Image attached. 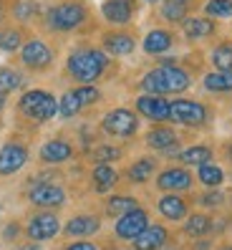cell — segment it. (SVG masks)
Wrapping results in <instances>:
<instances>
[{"mask_svg":"<svg viewBox=\"0 0 232 250\" xmlns=\"http://www.w3.org/2000/svg\"><path fill=\"white\" fill-rule=\"evenodd\" d=\"M190 86V73L174 66H162L147 73L141 81V89L147 94H177Z\"/></svg>","mask_w":232,"mask_h":250,"instance_id":"6da1fadb","label":"cell"},{"mask_svg":"<svg viewBox=\"0 0 232 250\" xmlns=\"http://www.w3.org/2000/svg\"><path fill=\"white\" fill-rule=\"evenodd\" d=\"M106 68V56L101 53V51H76V53H71L68 58V71H71V76L78 79L81 83H91L96 81L101 73H104Z\"/></svg>","mask_w":232,"mask_h":250,"instance_id":"7a4b0ae2","label":"cell"},{"mask_svg":"<svg viewBox=\"0 0 232 250\" xmlns=\"http://www.w3.org/2000/svg\"><path fill=\"white\" fill-rule=\"evenodd\" d=\"M20 111L25 116H31V119H36V122H46L51 116H56L58 104L48 91H28L20 99Z\"/></svg>","mask_w":232,"mask_h":250,"instance_id":"3957f363","label":"cell"},{"mask_svg":"<svg viewBox=\"0 0 232 250\" xmlns=\"http://www.w3.org/2000/svg\"><path fill=\"white\" fill-rule=\"evenodd\" d=\"M96 99H98V91L94 89V86H83V89L68 91V94H63L61 104H58V114H61L63 119H71V116H76V114H78L81 106L94 104Z\"/></svg>","mask_w":232,"mask_h":250,"instance_id":"277c9868","label":"cell"},{"mask_svg":"<svg viewBox=\"0 0 232 250\" xmlns=\"http://www.w3.org/2000/svg\"><path fill=\"white\" fill-rule=\"evenodd\" d=\"M169 119L179 122V124H202L207 119V109L197 104V101H174V104H169Z\"/></svg>","mask_w":232,"mask_h":250,"instance_id":"5b68a950","label":"cell"},{"mask_svg":"<svg viewBox=\"0 0 232 250\" xmlns=\"http://www.w3.org/2000/svg\"><path fill=\"white\" fill-rule=\"evenodd\" d=\"M147 228H149L147 212L136 208V210H132V212L121 215V220L116 223V235H119L121 240H136Z\"/></svg>","mask_w":232,"mask_h":250,"instance_id":"8992f818","label":"cell"},{"mask_svg":"<svg viewBox=\"0 0 232 250\" xmlns=\"http://www.w3.org/2000/svg\"><path fill=\"white\" fill-rule=\"evenodd\" d=\"M104 129L114 137H132L136 131V116L129 109H114L104 119Z\"/></svg>","mask_w":232,"mask_h":250,"instance_id":"52a82bcc","label":"cell"},{"mask_svg":"<svg viewBox=\"0 0 232 250\" xmlns=\"http://www.w3.org/2000/svg\"><path fill=\"white\" fill-rule=\"evenodd\" d=\"M48 21H51L53 28H58V31H71V28H76V25L83 21V8L76 5V3L58 5V8L51 10Z\"/></svg>","mask_w":232,"mask_h":250,"instance_id":"ba28073f","label":"cell"},{"mask_svg":"<svg viewBox=\"0 0 232 250\" xmlns=\"http://www.w3.org/2000/svg\"><path fill=\"white\" fill-rule=\"evenodd\" d=\"M58 217L51 215V212H40L36 215L31 223H28V235H31L33 240H51L53 235L58 232Z\"/></svg>","mask_w":232,"mask_h":250,"instance_id":"9c48e42d","label":"cell"},{"mask_svg":"<svg viewBox=\"0 0 232 250\" xmlns=\"http://www.w3.org/2000/svg\"><path fill=\"white\" fill-rule=\"evenodd\" d=\"M28 159V152L25 146L20 144H5L3 149H0V174H13L18 172Z\"/></svg>","mask_w":232,"mask_h":250,"instance_id":"30bf717a","label":"cell"},{"mask_svg":"<svg viewBox=\"0 0 232 250\" xmlns=\"http://www.w3.org/2000/svg\"><path fill=\"white\" fill-rule=\"evenodd\" d=\"M23 63L25 66H31V68H43V66H48L51 63V48L46 46V43H40V41H31L28 46H23Z\"/></svg>","mask_w":232,"mask_h":250,"instance_id":"8fae6325","label":"cell"},{"mask_svg":"<svg viewBox=\"0 0 232 250\" xmlns=\"http://www.w3.org/2000/svg\"><path fill=\"white\" fill-rule=\"evenodd\" d=\"M66 195L61 187L56 185H38L31 189V202L40 205V208H56V205H63Z\"/></svg>","mask_w":232,"mask_h":250,"instance_id":"7c38bea8","label":"cell"},{"mask_svg":"<svg viewBox=\"0 0 232 250\" xmlns=\"http://www.w3.org/2000/svg\"><path fill=\"white\" fill-rule=\"evenodd\" d=\"M136 109L147 116V119H154V122L169 119V104L162 96H141L136 101Z\"/></svg>","mask_w":232,"mask_h":250,"instance_id":"4fadbf2b","label":"cell"},{"mask_svg":"<svg viewBox=\"0 0 232 250\" xmlns=\"http://www.w3.org/2000/svg\"><path fill=\"white\" fill-rule=\"evenodd\" d=\"M156 185H159V189H190L192 177L184 169H164L156 177Z\"/></svg>","mask_w":232,"mask_h":250,"instance_id":"5bb4252c","label":"cell"},{"mask_svg":"<svg viewBox=\"0 0 232 250\" xmlns=\"http://www.w3.org/2000/svg\"><path fill=\"white\" fill-rule=\"evenodd\" d=\"M101 13L111 23H126L134 13V5H132V0H106Z\"/></svg>","mask_w":232,"mask_h":250,"instance_id":"9a60e30c","label":"cell"},{"mask_svg":"<svg viewBox=\"0 0 232 250\" xmlns=\"http://www.w3.org/2000/svg\"><path fill=\"white\" fill-rule=\"evenodd\" d=\"M164 240H167V230L162 225H149L134 240V245H136V250H156L164 245Z\"/></svg>","mask_w":232,"mask_h":250,"instance_id":"2e32d148","label":"cell"},{"mask_svg":"<svg viewBox=\"0 0 232 250\" xmlns=\"http://www.w3.org/2000/svg\"><path fill=\"white\" fill-rule=\"evenodd\" d=\"M98 230V220L91 215H78L66 225V235L71 238H86V235H94Z\"/></svg>","mask_w":232,"mask_h":250,"instance_id":"e0dca14e","label":"cell"},{"mask_svg":"<svg viewBox=\"0 0 232 250\" xmlns=\"http://www.w3.org/2000/svg\"><path fill=\"white\" fill-rule=\"evenodd\" d=\"M71 157V144L61 142V139H53L48 144H43L40 149V159L43 162H51V165H58V162H66Z\"/></svg>","mask_w":232,"mask_h":250,"instance_id":"ac0fdd59","label":"cell"},{"mask_svg":"<svg viewBox=\"0 0 232 250\" xmlns=\"http://www.w3.org/2000/svg\"><path fill=\"white\" fill-rule=\"evenodd\" d=\"M159 212H162L167 220H182L187 215V205L177 195H167V197L159 200Z\"/></svg>","mask_w":232,"mask_h":250,"instance_id":"d6986e66","label":"cell"},{"mask_svg":"<svg viewBox=\"0 0 232 250\" xmlns=\"http://www.w3.org/2000/svg\"><path fill=\"white\" fill-rule=\"evenodd\" d=\"M147 142H149V146H154V149H162V152H167V149H172V146L177 144V134H174L172 129L162 126V129H154V131H149Z\"/></svg>","mask_w":232,"mask_h":250,"instance_id":"ffe728a7","label":"cell"},{"mask_svg":"<svg viewBox=\"0 0 232 250\" xmlns=\"http://www.w3.org/2000/svg\"><path fill=\"white\" fill-rule=\"evenodd\" d=\"M106 51L109 53H114V56H129L134 51V41L129 38V36H124V33H114V36H109L106 38Z\"/></svg>","mask_w":232,"mask_h":250,"instance_id":"44dd1931","label":"cell"},{"mask_svg":"<svg viewBox=\"0 0 232 250\" xmlns=\"http://www.w3.org/2000/svg\"><path fill=\"white\" fill-rule=\"evenodd\" d=\"M172 46V36L167 31H152L144 41V51L147 53H164Z\"/></svg>","mask_w":232,"mask_h":250,"instance_id":"7402d4cb","label":"cell"},{"mask_svg":"<svg viewBox=\"0 0 232 250\" xmlns=\"http://www.w3.org/2000/svg\"><path fill=\"white\" fill-rule=\"evenodd\" d=\"M179 157H182L184 165L202 167V165H207V162L212 159V149H210V146H190V149H184Z\"/></svg>","mask_w":232,"mask_h":250,"instance_id":"603a6c76","label":"cell"},{"mask_svg":"<svg viewBox=\"0 0 232 250\" xmlns=\"http://www.w3.org/2000/svg\"><path fill=\"white\" fill-rule=\"evenodd\" d=\"M214 31V25L207 21V18H190L184 23V33L187 38H205Z\"/></svg>","mask_w":232,"mask_h":250,"instance_id":"cb8c5ba5","label":"cell"},{"mask_svg":"<svg viewBox=\"0 0 232 250\" xmlns=\"http://www.w3.org/2000/svg\"><path fill=\"white\" fill-rule=\"evenodd\" d=\"M114 182H116V172H114L109 165H98V167L94 169V185H96L98 192H106V189H111Z\"/></svg>","mask_w":232,"mask_h":250,"instance_id":"d4e9b609","label":"cell"},{"mask_svg":"<svg viewBox=\"0 0 232 250\" xmlns=\"http://www.w3.org/2000/svg\"><path fill=\"white\" fill-rule=\"evenodd\" d=\"M205 86L210 91H232V71L210 73V76L205 79Z\"/></svg>","mask_w":232,"mask_h":250,"instance_id":"484cf974","label":"cell"},{"mask_svg":"<svg viewBox=\"0 0 232 250\" xmlns=\"http://www.w3.org/2000/svg\"><path fill=\"white\" fill-rule=\"evenodd\" d=\"M184 232L192 235V238H202V235L210 232V217L207 215H192L184 223Z\"/></svg>","mask_w":232,"mask_h":250,"instance_id":"4316f807","label":"cell"},{"mask_svg":"<svg viewBox=\"0 0 232 250\" xmlns=\"http://www.w3.org/2000/svg\"><path fill=\"white\" fill-rule=\"evenodd\" d=\"M106 210H109V215H126V212L136 210V200H134V197L116 195V197H111V200H109Z\"/></svg>","mask_w":232,"mask_h":250,"instance_id":"83f0119b","label":"cell"},{"mask_svg":"<svg viewBox=\"0 0 232 250\" xmlns=\"http://www.w3.org/2000/svg\"><path fill=\"white\" fill-rule=\"evenodd\" d=\"M225 180V174L220 167H214V165H202L199 167V182L202 185H207V187H217V185H222Z\"/></svg>","mask_w":232,"mask_h":250,"instance_id":"f1b7e54d","label":"cell"},{"mask_svg":"<svg viewBox=\"0 0 232 250\" xmlns=\"http://www.w3.org/2000/svg\"><path fill=\"white\" fill-rule=\"evenodd\" d=\"M20 83H23V76H20V73L10 71V68H3V71H0V94L16 91Z\"/></svg>","mask_w":232,"mask_h":250,"instance_id":"f546056e","label":"cell"},{"mask_svg":"<svg viewBox=\"0 0 232 250\" xmlns=\"http://www.w3.org/2000/svg\"><path fill=\"white\" fill-rule=\"evenodd\" d=\"M152 172H154V162L152 159H139L136 165H132V169H129V180L132 182H144V180H149Z\"/></svg>","mask_w":232,"mask_h":250,"instance_id":"4dcf8cb0","label":"cell"},{"mask_svg":"<svg viewBox=\"0 0 232 250\" xmlns=\"http://www.w3.org/2000/svg\"><path fill=\"white\" fill-rule=\"evenodd\" d=\"M184 13H187V0H164L162 16L167 21H182Z\"/></svg>","mask_w":232,"mask_h":250,"instance_id":"1f68e13d","label":"cell"},{"mask_svg":"<svg viewBox=\"0 0 232 250\" xmlns=\"http://www.w3.org/2000/svg\"><path fill=\"white\" fill-rule=\"evenodd\" d=\"M212 61L220 71H232V46L225 43V46H217L212 53Z\"/></svg>","mask_w":232,"mask_h":250,"instance_id":"d6a6232c","label":"cell"},{"mask_svg":"<svg viewBox=\"0 0 232 250\" xmlns=\"http://www.w3.org/2000/svg\"><path fill=\"white\" fill-rule=\"evenodd\" d=\"M207 13L217 18H227L232 16V0H210L207 3Z\"/></svg>","mask_w":232,"mask_h":250,"instance_id":"836d02e7","label":"cell"},{"mask_svg":"<svg viewBox=\"0 0 232 250\" xmlns=\"http://www.w3.org/2000/svg\"><path fill=\"white\" fill-rule=\"evenodd\" d=\"M18 46H20V33L18 31H0V48L16 51Z\"/></svg>","mask_w":232,"mask_h":250,"instance_id":"e575fe53","label":"cell"},{"mask_svg":"<svg viewBox=\"0 0 232 250\" xmlns=\"http://www.w3.org/2000/svg\"><path fill=\"white\" fill-rule=\"evenodd\" d=\"M94 157L101 162V165H106V162H111V159L119 157V149H116V146H98Z\"/></svg>","mask_w":232,"mask_h":250,"instance_id":"d590c367","label":"cell"},{"mask_svg":"<svg viewBox=\"0 0 232 250\" xmlns=\"http://www.w3.org/2000/svg\"><path fill=\"white\" fill-rule=\"evenodd\" d=\"M202 202H205V205H220L222 202V195L220 192H210L207 197H202Z\"/></svg>","mask_w":232,"mask_h":250,"instance_id":"8d00e7d4","label":"cell"},{"mask_svg":"<svg viewBox=\"0 0 232 250\" xmlns=\"http://www.w3.org/2000/svg\"><path fill=\"white\" fill-rule=\"evenodd\" d=\"M31 10H33V5H25V3H23V5L16 8V16H18V18H28V16H31Z\"/></svg>","mask_w":232,"mask_h":250,"instance_id":"74e56055","label":"cell"},{"mask_svg":"<svg viewBox=\"0 0 232 250\" xmlns=\"http://www.w3.org/2000/svg\"><path fill=\"white\" fill-rule=\"evenodd\" d=\"M66 250H96V245H91V243H74V245H68Z\"/></svg>","mask_w":232,"mask_h":250,"instance_id":"f35d334b","label":"cell"},{"mask_svg":"<svg viewBox=\"0 0 232 250\" xmlns=\"http://www.w3.org/2000/svg\"><path fill=\"white\" fill-rule=\"evenodd\" d=\"M16 230H18L16 225H10V228L5 230V232H8V235H5V238H16Z\"/></svg>","mask_w":232,"mask_h":250,"instance_id":"ab89813d","label":"cell"},{"mask_svg":"<svg viewBox=\"0 0 232 250\" xmlns=\"http://www.w3.org/2000/svg\"><path fill=\"white\" fill-rule=\"evenodd\" d=\"M3 104H5V96H3V94H0V109H3Z\"/></svg>","mask_w":232,"mask_h":250,"instance_id":"60d3db41","label":"cell"},{"mask_svg":"<svg viewBox=\"0 0 232 250\" xmlns=\"http://www.w3.org/2000/svg\"><path fill=\"white\" fill-rule=\"evenodd\" d=\"M230 159H232V144H230Z\"/></svg>","mask_w":232,"mask_h":250,"instance_id":"b9f144b4","label":"cell"},{"mask_svg":"<svg viewBox=\"0 0 232 250\" xmlns=\"http://www.w3.org/2000/svg\"><path fill=\"white\" fill-rule=\"evenodd\" d=\"M0 16H3V8H0Z\"/></svg>","mask_w":232,"mask_h":250,"instance_id":"7bdbcfd3","label":"cell"},{"mask_svg":"<svg viewBox=\"0 0 232 250\" xmlns=\"http://www.w3.org/2000/svg\"><path fill=\"white\" fill-rule=\"evenodd\" d=\"M227 250H232V248H227Z\"/></svg>","mask_w":232,"mask_h":250,"instance_id":"ee69618b","label":"cell"}]
</instances>
